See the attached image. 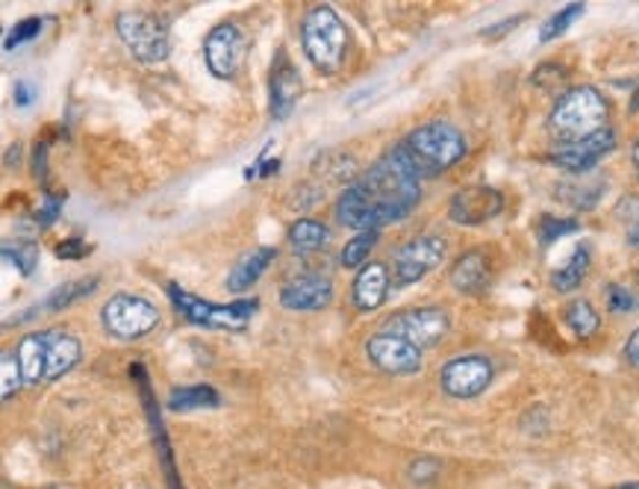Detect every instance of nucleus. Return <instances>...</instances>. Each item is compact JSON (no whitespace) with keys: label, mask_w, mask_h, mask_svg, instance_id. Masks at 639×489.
Masks as SVG:
<instances>
[{"label":"nucleus","mask_w":639,"mask_h":489,"mask_svg":"<svg viewBox=\"0 0 639 489\" xmlns=\"http://www.w3.org/2000/svg\"><path fill=\"white\" fill-rule=\"evenodd\" d=\"M489 280H492V262H489L487 251H480V248L460 253L455 266H451V287L457 292H463V296L487 292Z\"/></svg>","instance_id":"obj_19"},{"label":"nucleus","mask_w":639,"mask_h":489,"mask_svg":"<svg viewBox=\"0 0 639 489\" xmlns=\"http://www.w3.org/2000/svg\"><path fill=\"white\" fill-rule=\"evenodd\" d=\"M581 16H583V3H569V7H563L560 12H555V16L542 24V30H539V42H551L557 36H563L566 30L572 27V21H578Z\"/></svg>","instance_id":"obj_28"},{"label":"nucleus","mask_w":639,"mask_h":489,"mask_svg":"<svg viewBox=\"0 0 639 489\" xmlns=\"http://www.w3.org/2000/svg\"><path fill=\"white\" fill-rule=\"evenodd\" d=\"M98 283H101V278L98 275H89V278H80V280H68V283H62V287H57L48 296V301H44V310L48 312H59V310H68L71 305H77L80 298H89L98 289Z\"/></svg>","instance_id":"obj_21"},{"label":"nucleus","mask_w":639,"mask_h":489,"mask_svg":"<svg viewBox=\"0 0 639 489\" xmlns=\"http://www.w3.org/2000/svg\"><path fill=\"white\" fill-rule=\"evenodd\" d=\"M613 489H639V483H619V487Z\"/></svg>","instance_id":"obj_42"},{"label":"nucleus","mask_w":639,"mask_h":489,"mask_svg":"<svg viewBox=\"0 0 639 489\" xmlns=\"http://www.w3.org/2000/svg\"><path fill=\"white\" fill-rule=\"evenodd\" d=\"M392 151L398 153V160L405 162L416 178L428 180L463 160L469 144H466V136L460 127H455L446 119H433L428 124L416 127Z\"/></svg>","instance_id":"obj_2"},{"label":"nucleus","mask_w":639,"mask_h":489,"mask_svg":"<svg viewBox=\"0 0 639 489\" xmlns=\"http://www.w3.org/2000/svg\"><path fill=\"white\" fill-rule=\"evenodd\" d=\"M505 210V194L492 186H466L448 203V219L463 228H475L483 221L496 219Z\"/></svg>","instance_id":"obj_13"},{"label":"nucleus","mask_w":639,"mask_h":489,"mask_svg":"<svg viewBox=\"0 0 639 489\" xmlns=\"http://www.w3.org/2000/svg\"><path fill=\"white\" fill-rule=\"evenodd\" d=\"M21 383H27V380L21 363H18V355L16 351H3L0 355V396H3V401L16 398L21 392Z\"/></svg>","instance_id":"obj_26"},{"label":"nucleus","mask_w":639,"mask_h":489,"mask_svg":"<svg viewBox=\"0 0 639 489\" xmlns=\"http://www.w3.org/2000/svg\"><path fill=\"white\" fill-rule=\"evenodd\" d=\"M3 257L7 260H12V266H16L21 275H33L36 271V262H39V244L36 242H21L16 244V248H3Z\"/></svg>","instance_id":"obj_29"},{"label":"nucleus","mask_w":639,"mask_h":489,"mask_svg":"<svg viewBox=\"0 0 639 489\" xmlns=\"http://www.w3.org/2000/svg\"><path fill=\"white\" fill-rule=\"evenodd\" d=\"M628 239H631V244H639V219L633 221L631 230H628Z\"/></svg>","instance_id":"obj_39"},{"label":"nucleus","mask_w":639,"mask_h":489,"mask_svg":"<svg viewBox=\"0 0 639 489\" xmlns=\"http://www.w3.org/2000/svg\"><path fill=\"white\" fill-rule=\"evenodd\" d=\"M633 305H637V298L628 292L625 287H619V283H610L607 287V307L613 312H631Z\"/></svg>","instance_id":"obj_33"},{"label":"nucleus","mask_w":639,"mask_h":489,"mask_svg":"<svg viewBox=\"0 0 639 489\" xmlns=\"http://www.w3.org/2000/svg\"><path fill=\"white\" fill-rule=\"evenodd\" d=\"M301 42L307 60L312 62L316 71H321L325 77H337L346 66L348 53V33L342 18L337 16L333 7H312L307 16H303L301 24Z\"/></svg>","instance_id":"obj_5"},{"label":"nucleus","mask_w":639,"mask_h":489,"mask_svg":"<svg viewBox=\"0 0 639 489\" xmlns=\"http://www.w3.org/2000/svg\"><path fill=\"white\" fill-rule=\"evenodd\" d=\"M589 271V248L587 244H581V248H575V253L569 257V262H566L563 269H557L555 275H551V287L557 289V292H572V289H578L583 283V278H587Z\"/></svg>","instance_id":"obj_23"},{"label":"nucleus","mask_w":639,"mask_h":489,"mask_svg":"<svg viewBox=\"0 0 639 489\" xmlns=\"http://www.w3.org/2000/svg\"><path fill=\"white\" fill-rule=\"evenodd\" d=\"M278 251L274 248H253V251L242 253L239 262L233 266V271L228 275V289L230 292H244V289H251L257 280L262 278V271L269 269L271 262H274Z\"/></svg>","instance_id":"obj_20"},{"label":"nucleus","mask_w":639,"mask_h":489,"mask_svg":"<svg viewBox=\"0 0 639 489\" xmlns=\"http://www.w3.org/2000/svg\"><path fill=\"white\" fill-rule=\"evenodd\" d=\"M492 363L489 357L483 355H466L455 357L451 363L442 366L439 371V383L446 389V396L451 398H475L480 392H487V387L492 383Z\"/></svg>","instance_id":"obj_12"},{"label":"nucleus","mask_w":639,"mask_h":489,"mask_svg":"<svg viewBox=\"0 0 639 489\" xmlns=\"http://www.w3.org/2000/svg\"><path fill=\"white\" fill-rule=\"evenodd\" d=\"M89 253V244L83 242V239H66L62 244H57V257L59 260H80V257H86Z\"/></svg>","instance_id":"obj_34"},{"label":"nucleus","mask_w":639,"mask_h":489,"mask_svg":"<svg viewBox=\"0 0 639 489\" xmlns=\"http://www.w3.org/2000/svg\"><path fill=\"white\" fill-rule=\"evenodd\" d=\"M616 148V136L613 130L607 127L601 133L589 136L583 142H572V144H557L555 151L548 153V160L560 166V169L572 171V174H581V171L596 169L598 162L605 160L607 153Z\"/></svg>","instance_id":"obj_15"},{"label":"nucleus","mask_w":639,"mask_h":489,"mask_svg":"<svg viewBox=\"0 0 639 489\" xmlns=\"http://www.w3.org/2000/svg\"><path fill=\"white\" fill-rule=\"evenodd\" d=\"M575 230H581V224L575 219H557V216H542L539 219V242L551 244L555 239L566 237V233H575Z\"/></svg>","instance_id":"obj_30"},{"label":"nucleus","mask_w":639,"mask_h":489,"mask_svg":"<svg viewBox=\"0 0 639 489\" xmlns=\"http://www.w3.org/2000/svg\"><path fill=\"white\" fill-rule=\"evenodd\" d=\"M448 244L442 237H416L401 244L392 257V283L396 287H412L421 278H428L430 271L439 269V262L446 260Z\"/></svg>","instance_id":"obj_10"},{"label":"nucleus","mask_w":639,"mask_h":489,"mask_svg":"<svg viewBox=\"0 0 639 489\" xmlns=\"http://www.w3.org/2000/svg\"><path fill=\"white\" fill-rule=\"evenodd\" d=\"M301 89L303 86L298 68L292 66L287 51L280 48L278 57H274V66H271V116H274V121H283L292 116L294 103L301 98Z\"/></svg>","instance_id":"obj_16"},{"label":"nucleus","mask_w":639,"mask_h":489,"mask_svg":"<svg viewBox=\"0 0 639 489\" xmlns=\"http://www.w3.org/2000/svg\"><path fill=\"white\" fill-rule=\"evenodd\" d=\"M333 301V283L321 275H303L280 292V305L292 312H316Z\"/></svg>","instance_id":"obj_17"},{"label":"nucleus","mask_w":639,"mask_h":489,"mask_svg":"<svg viewBox=\"0 0 639 489\" xmlns=\"http://www.w3.org/2000/svg\"><path fill=\"white\" fill-rule=\"evenodd\" d=\"M633 169H637V178H639V139L633 142Z\"/></svg>","instance_id":"obj_40"},{"label":"nucleus","mask_w":639,"mask_h":489,"mask_svg":"<svg viewBox=\"0 0 639 489\" xmlns=\"http://www.w3.org/2000/svg\"><path fill=\"white\" fill-rule=\"evenodd\" d=\"M631 110H633V112L639 110V80H637V89H633V98H631Z\"/></svg>","instance_id":"obj_41"},{"label":"nucleus","mask_w":639,"mask_h":489,"mask_svg":"<svg viewBox=\"0 0 639 489\" xmlns=\"http://www.w3.org/2000/svg\"><path fill=\"white\" fill-rule=\"evenodd\" d=\"M421 201V180L398 160L396 151L383 153L369 174L346 186L337 201V219L351 230H380L407 219Z\"/></svg>","instance_id":"obj_1"},{"label":"nucleus","mask_w":639,"mask_h":489,"mask_svg":"<svg viewBox=\"0 0 639 489\" xmlns=\"http://www.w3.org/2000/svg\"><path fill=\"white\" fill-rule=\"evenodd\" d=\"M59 207H62V198H48V203H44V210L39 212V219H42V224H51V221L57 219Z\"/></svg>","instance_id":"obj_37"},{"label":"nucleus","mask_w":639,"mask_h":489,"mask_svg":"<svg viewBox=\"0 0 639 489\" xmlns=\"http://www.w3.org/2000/svg\"><path fill=\"white\" fill-rule=\"evenodd\" d=\"M375 244H378V230L357 233V237L342 248V266H346V269H362V266L369 262V253Z\"/></svg>","instance_id":"obj_27"},{"label":"nucleus","mask_w":639,"mask_h":489,"mask_svg":"<svg viewBox=\"0 0 639 489\" xmlns=\"http://www.w3.org/2000/svg\"><path fill=\"white\" fill-rule=\"evenodd\" d=\"M244 53H248V42H244L242 30L230 21L212 27L207 42H203V60H207L210 74L219 77V80H230V77L239 74Z\"/></svg>","instance_id":"obj_11"},{"label":"nucleus","mask_w":639,"mask_h":489,"mask_svg":"<svg viewBox=\"0 0 639 489\" xmlns=\"http://www.w3.org/2000/svg\"><path fill=\"white\" fill-rule=\"evenodd\" d=\"M448 328H451V319L442 307H412L387 319L380 333L407 339L416 348H430L446 339Z\"/></svg>","instance_id":"obj_9"},{"label":"nucleus","mask_w":639,"mask_h":489,"mask_svg":"<svg viewBox=\"0 0 639 489\" xmlns=\"http://www.w3.org/2000/svg\"><path fill=\"white\" fill-rule=\"evenodd\" d=\"M118 39L130 48L136 60L144 62V66H153V62L169 60L171 53V36L169 27L162 24L160 18L151 16V12H139V9H130V12H121L116 18Z\"/></svg>","instance_id":"obj_6"},{"label":"nucleus","mask_w":639,"mask_h":489,"mask_svg":"<svg viewBox=\"0 0 639 489\" xmlns=\"http://www.w3.org/2000/svg\"><path fill=\"white\" fill-rule=\"evenodd\" d=\"M328 228L316 219H298L292 228H289V244H292L298 253L321 251V248L328 244Z\"/></svg>","instance_id":"obj_22"},{"label":"nucleus","mask_w":639,"mask_h":489,"mask_svg":"<svg viewBox=\"0 0 639 489\" xmlns=\"http://www.w3.org/2000/svg\"><path fill=\"white\" fill-rule=\"evenodd\" d=\"M625 357H628V363L639 369V328L633 330L631 337H628V342H625Z\"/></svg>","instance_id":"obj_36"},{"label":"nucleus","mask_w":639,"mask_h":489,"mask_svg":"<svg viewBox=\"0 0 639 489\" xmlns=\"http://www.w3.org/2000/svg\"><path fill=\"white\" fill-rule=\"evenodd\" d=\"M607 116H610V107L605 94L592 86H575L555 103V110L548 116V130L560 144L583 142L589 136L607 130Z\"/></svg>","instance_id":"obj_4"},{"label":"nucleus","mask_w":639,"mask_h":489,"mask_svg":"<svg viewBox=\"0 0 639 489\" xmlns=\"http://www.w3.org/2000/svg\"><path fill=\"white\" fill-rule=\"evenodd\" d=\"M16 103L18 107H30L33 103V98H36V89H33V83H27V80H18L16 83Z\"/></svg>","instance_id":"obj_35"},{"label":"nucleus","mask_w":639,"mask_h":489,"mask_svg":"<svg viewBox=\"0 0 639 489\" xmlns=\"http://www.w3.org/2000/svg\"><path fill=\"white\" fill-rule=\"evenodd\" d=\"M16 355L24 380L36 387V383H48L74 369L83 357V346L68 330H42V333H27L18 342Z\"/></svg>","instance_id":"obj_3"},{"label":"nucleus","mask_w":639,"mask_h":489,"mask_svg":"<svg viewBox=\"0 0 639 489\" xmlns=\"http://www.w3.org/2000/svg\"><path fill=\"white\" fill-rule=\"evenodd\" d=\"M39 33H42V18H24V21H18V24L9 30L7 39H3V48H7V51H16V48H21L24 42L36 39Z\"/></svg>","instance_id":"obj_31"},{"label":"nucleus","mask_w":639,"mask_h":489,"mask_svg":"<svg viewBox=\"0 0 639 489\" xmlns=\"http://www.w3.org/2000/svg\"><path fill=\"white\" fill-rule=\"evenodd\" d=\"M160 321V310L142 296H112L101 310V325L112 339L121 342H133L142 339L144 333H151Z\"/></svg>","instance_id":"obj_8"},{"label":"nucleus","mask_w":639,"mask_h":489,"mask_svg":"<svg viewBox=\"0 0 639 489\" xmlns=\"http://www.w3.org/2000/svg\"><path fill=\"white\" fill-rule=\"evenodd\" d=\"M522 18H525V16H516V18H510V21H501V24H498L496 30H487V33H483V36H487V39H496V36L507 33V30H510V27H513V24H519Z\"/></svg>","instance_id":"obj_38"},{"label":"nucleus","mask_w":639,"mask_h":489,"mask_svg":"<svg viewBox=\"0 0 639 489\" xmlns=\"http://www.w3.org/2000/svg\"><path fill=\"white\" fill-rule=\"evenodd\" d=\"M566 68L557 66V62H546V66L537 68V74H533V83L539 89H557V83H563L566 80Z\"/></svg>","instance_id":"obj_32"},{"label":"nucleus","mask_w":639,"mask_h":489,"mask_svg":"<svg viewBox=\"0 0 639 489\" xmlns=\"http://www.w3.org/2000/svg\"><path fill=\"white\" fill-rule=\"evenodd\" d=\"M169 298L174 301L177 312L189 319L192 325H201V328L212 330H233V333H242L248 325H251V316L257 310V301H239V305H216V301H203V298L192 296V292H183L180 287L171 283Z\"/></svg>","instance_id":"obj_7"},{"label":"nucleus","mask_w":639,"mask_h":489,"mask_svg":"<svg viewBox=\"0 0 639 489\" xmlns=\"http://www.w3.org/2000/svg\"><path fill=\"white\" fill-rule=\"evenodd\" d=\"M563 319L581 339H589L592 333H598V328H601V316H598L596 307L589 305V301H583V298L566 307Z\"/></svg>","instance_id":"obj_25"},{"label":"nucleus","mask_w":639,"mask_h":489,"mask_svg":"<svg viewBox=\"0 0 639 489\" xmlns=\"http://www.w3.org/2000/svg\"><path fill=\"white\" fill-rule=\"evenodd\" d=\"M221 396L207 383H194V387L171 389L169 407L171 410H201V407H219Z\"/></svg>","instance_id":"obj_24"},{"label":"nucleus","mask_w":639,"mask_h":489,"mask_svg":"<svg viewBox=\"0 0 639 489\" xmlns=\"http://www.w3.org/2000/svg\"><path fill=\"white\" fill-rule=\"evenodd\" d=\"M366 357L387 375H416L421 369V348L389 333H375L366 342Z\"/></svg>","instance_id":"obj_14"},{"label":"nucleus","mask_w":639,"mask_h":489,"mask_svg":"<svg viewBox=\"0 0 639 489\" xmlns=\"http://www.w3.org/2000/svg\"><path fill=\"white\" fill-rule=\"evenodd\" d=\"M389 287H392V275H389L387 262H366L353 278V307L362 312L378 310L387 301Z\"/></svg>","instance_id":"obj_18"}]
</instances>
